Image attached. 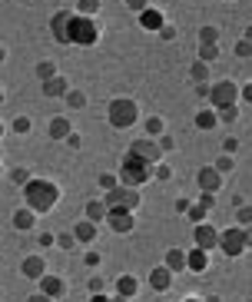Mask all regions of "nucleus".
I'll list each match as a JSON object with an SVG mask.
<instances>
[{
	"label": "nucleus",
	"instance_id": "nucleus-10",
	"mask_svg": "<svg viewBox=\"0 0 252 302\" xmlns=\"http://www.w3.org/2000/svg\"><path fill=\"white\" fill-rule=\"evenodd\" d=\"M106 219H110V226L116 229V233H130V229H133V216L126 213V209H110Z\"/></svg>",
	"mask_w": 252,
	"mask_h": 302
},
{
	"label": "nucleus",
	"instance_id": "nucleus-4",
	"mask_svg": "<svg viewBox=\"0 0 252 302\" xmlns=\"http://www.w3.org/2000/svg\"><path fill=\"white\" fill-rule=\"evenodd\" d=\"M106 202H110V209H136L140 206V196H136V190H130V186H116V190H110V196H106Z\"/></svg>",
	"mask_w": 252,
	"mask_h": 302
},
{
	"label": "nucleus",
	"instance_id": "nucleus-9",
	"mask_svg": "<svg viewBox=\"0 0 252 302\" xmlns=\"http://www.w3.org/2000/svg\"><path fill=\"white\" fill-rule=\"evenodd\" d=\"M130 153H136V156H143V159H150V163H156V159L163 156V153H159V146H153L150 140H136V143L130 146Z\"/></svg>",
	"mask_w": 252,
	"mask_h": 302
},
{
	"label": "nucleus",
	"instance_id": "nucleus-16",
	"mask_svg": "<svg viewBox=\"0 0 252 302\" xmlns=\"http://www.w3.org/2000/svg\"><path fill=\"white\" fill-rule=\"evenodd\" d=\"M140 23H143V27H150V30H163V13L146 7V10L140 13Z\"/></svg>",
	"mask_w": 252,
	"mask_h": 302
},
{
	"label": "nucleus",
	"instance_id": "nucleus-1",
	"mask_svg": "<svg viewBox=\"0 0 252 302\" xmlns=\"http://www.w3.org/2000/svg\"><path fill=\"white\" fill-rule=\"evenodd\" d=\"M27 202H30V209H37V213H47L50 206L56 202V186L50 183V179H33V183H27Z\"/></svg>",
	"mask_w": 252,
	"mask_h": 302
},
{
	"label": "nucleus",
	"instance_id": "nucleus-41",
	"mask_svg": "<svg viewBox=\"0 0 252 302\" xmlns=\"http://www.w3.org/2000/svg\"><path fill=\"white\" fill-rule=\"evenodd\" d=\"M186 302H199V299H186Z\"/></svg>",
	"mask_w": 252,
	"mask_h": 302
},
{
	"label": "nucleus",
	"instance_id": "nucleus-17",
	"mask_svg": "<svg viewBox=\"0 0 252 302\" xmlns=\"http://www.w3.org/2000/svg\"><path fill=\"white\" fill-rule=\"evenodd\" d=\"M53 34H56V40H70V17L66 13L53 17Z\"/></svg>",
	"mask_w": 252,
	"mask_h": 302
},
{
	"label": "nucleus",
	"instance_id": "nucleus-36",
	"mask_svg": "<svg viewBox=\"0 0 252 302\" xmlns=\"http://www.w3.org/2000/svg\"><path fill=\"white\" fill-rule=\"evenodd\" d=\"M130 7H136V10H146V0H130Z\"/></svg>",
	"mask_w": 252,
	"mask_h": 302
},
{
	"label": "nucleus",
	"instance_id": "nucleus-25",
	"mask_svg": "<svg viewBox=\"0 0 252 302\" xmlns=\"http://www.w3.org/2000/svg\"><path fill=\"white\" fill-rule=\"evenodd\" d=\"M189 216H193L196 223H202V219H206V206H202V202H196V206H189Z\"/></svg>",
	"mask_w": 252,
	"mask_h": 302
},
{
	"label": "nucleus",
	"instance_id": "nucleus-13",
	"mask_svg": "<svg viewBox=\"0 0 252 302\" xmlns=\"http://www.w3.org/2000/svg\"><path fill=\"white\" fill-rule=\"evenodd\" d=\"M44 272H47V266L40 256H30L23 262V276H30V279H44Z\"/></svg>",
	"mask_w": 252,
	"mask_h": 302
},
{
	"label": "nucleus",
	"instance_id": "nucleus-30",
	"mask_svg": "<svg viewBox=\"0 0 252 302\" xmlns=\"http://www.w3.org/2000/svg\"><path fill=\"white\" fill-rule=\"evenodd\" d=\"M216 169H219V173H229V169H232V156H219Z\"/></svg>",
	"mask_w": 252,
	"mask_h": 302
},
{
	"label": "nucleus",
	"instance_id": "nucleus-11",
	"mask_svg": "<svg viewBox=\"0 0 252 302\" xmlns=\"http://www.w3.org/2000/svg\"><path fill=\"white\" fill-rule=\"evenodd\" d=\"M150 286H153V289H169V286H173V269L169 266L153 269V272H150Z\"/></svg>",
	"mask_w": 252,
	"mask_h": 302
},
{
	"label": "nucleus",
	"instance_id": "nucleus-24",
	"mask_svg": "<svg viewBox=\"0 0 252 302\" xmlns=\"http://www.w3.org/2000/svg\"><path fill=\"white\" fill-rule=\"evenodd\" d=\"M196 123L202 126V130H209V126L216 123V113H209V110H202V113H199V116H196Z\"/></svg>",
	"mask_w": 252,
	"mask_h": 302
},
{
	"label": "nucleus",
	"instance_id": "nucleus-22",
	"mask_svg": "<svg viewBox=\"0 0 252 302\" xmlns=\"http://www.w3.org/2000/svg\"><path fill=\"white\" fill-rule=\"evenodd\" d=\"M116 286H120V296H126V299H130L133 292L140 289V282L133 279V276H120V282H116Z\"/></svg>",
	"mask_w": 252,
	"mask_h": 302
},
{
	"label": "nucleus",
	"instance_id": "nucleus-27",
	"mask_svg": "<svg viewBox=\"0 0 252 302\" xmlns=\"http://www.w3.org/2000/svg\"><path fill=\"white\" fill-rule=\"evenodd\" d=\"M206 77H209V73H206V63H196V67H193V80L199 83V80H206Z\"/></svg>",
	"mask_w": 252,
	"mask_h": 302
},
{
	"label": "nucleus",
	"instance_id": "nucleus-18",
	"mask_svg": "<svg viewBox=\"0 0 252 302\" xmlns=\"http://www.w3.org/2000/svg\"><path fill=\"white\" fill-rule=\"evenodd\" d=\"M40 289H44L47 296H60V292H63V279H56V276H44V279H40Z\"/></svg>",
	"mask_w": 252,
	"mask_h": 302
},
{
	"label": "nucleus",
	"instance_id": "nucleus-29",
	"mask_svg": "<svg viewBox=\"0 0 252 302\" xmlns=\"http://www.w3.org/2000/svg\"><path fill=\"white\" fill-rule=\"evenodd\" d=\"M100 186H103V190H116V176H110V173L100 176Z\"/></svg>",
	"mask_w": 252,
	"mask_h": 302
},
{
	"label": "nucleus",
	"instance_id": "nucleus-37",
	"mask_svg": "<svg viewBox=\"0 0 252 302\" xmlns=\"http://www.w3.org/2000/svg\"><path fill=\"white\" fill-rule=\"evenodd\" d=\"M90 302H113V299H106V296H100V292H97V296H93Z\"/></svg>",
	"mask_w": 252,
	"mask_h": 302
},
{
	"label": "nucleus",
	"instance_id": "nucleus-20",
	"mask_svg": "<svg viewBox=\"0 0 252 302\" xmlns=\"http://www.w3.org/2000/svg\"><path fill=\"white\" fill-rule=\"evenodd\" d=\"M103 216H110V209H106V202H87V219L100 223Z\"/></svg>",
	"mask_w": 252,
	"mask_h": 302
},
{
	"label": "nucleus",
	"instance_id": "nucleus-21",
	"mask_svg": "<svg viewBox=\"0 0 252 302\" xmlns=\"http://www.w3.org/2000/svg\"><path fill=\"white\" fill-rule=\"evenodd\" d=\"M33 213H37V209H20V213H13V226H17V229H30Z\"/></svg>",
	"mask_w": 252,
	"mask_h": 302
},
{
	"label": "nucleus",
	"instance_id": "nucleus-7",
	"mask_svg": "<svg viewBox=\"0 0 252 302\" xmlns=\"http://www.w3.org/2000/svg\"><path fill=\"white\" fill-rule=\"evenodd\" d=\"M219 246L226 249V256H239L242 249L249 246L246 243V229H229L226 236H219Z\"/></svg>",
	"mask_w": 252,
	"mask_h": 302
},
{
	"label": "nucleus",
	"instance_id": "nucleus-35",
	"mask_svg": "<svg viewBox=\"0 0 252 302\" xmlns=\"http://www.w3.org/2000/svg\"><path fill=\"white\" fill-rule=\"evenodd\" d=\"M27 179V169H13V183H23Z\"/></svg>",
	"mask_w": 252,
	"mask_h": 302
},
{
	"label": "nucleus",
	"instance_id": "nucleus-33",
	"mask_svg": "<svg viewBox=\"0 0 252 302\" xmlns=\"http://www.w3.org/2000/svg\"><path fill=\"white\" fill-rule=\"evenodd\" d=\"M80 7H83V10H97L100 0H80Z\"/></svg>",
	"mask_w": 252,
	"mask_h": 302
},
{
	"label": "nucleus",
	"instance_id": "nucleus-23",
	"mask_svg": "<svg viewBox=\"0 0 252 302\" xmlns=\"http://www.w3.org/2000/svg\"><path fill=\"white\" fill-rule=\"evenodd\" d=\"M70 133V123H66L63 116H56L53 123H50V136H56V140H60V136H66Z\"/></svg>",
	"mask_w": 252,
	"mask_h": 302
},
{
	"label": "nucleus",
	"instance_id": "nucleus-19",
	"mask_svg": "<svg viewBox=\"0 0 252 302\" xmlns=\"http://www.w3.org/2000/svg\"><path fill=\"white\" fill-rule=\"evenodd\" d=\"M166 266L173 269V272L186 269V252H179V249H169V252H166Z\"/></svg>",
	"mask_w": 252,
	"mask_h": 302
},
{
	"label": "nucleus",
	"instance_id": "nucleus-8",
	"mask_svg": "<svg viewBox=\"0 0 252 302\" xmlns=\"http://www.w3.org/2000/svg\"><path fill=\"white\" fill-rule=\"evenodd\" d=\"M196 246H199V249H212V246H219V233H216L212 226L199 223V226H196Z\"/></svg>",
	"mask_w": 252,
	"mask_h": 302
},
{
	"label": "nucleus",
	"instance_id": "nucleus-12",
	"mask_svg": "<svg viewBox=\"0 0 252 302\" xmlns=\"http://www.w3.org/2000/svg\"><path fill=\"white\" fill-rule=\"evenodd\" d=\"M219 169H212V166H206V169H199V186H202V190L206 193H216L219 190Z\"/></svg>",
	"mask_w": 252,
	"mask_h": 302
},
{
	"label": "nucleus",
	"instance_id": "nucleus-15",
	"mask_svg": "<svg viewBox=\"0 0 252 302\" xmlns=\"http://www.w3.org/2000/svg\"><path fill=\"white\" fill-rule=\"evenodd\" d=\"M73 236H77L80 243H90V239L97 236V223H93V219H83V223H77V226H73Z\"/></svg>",
	"mask_w": 252,
	"mask_h": 302
},
{
	"label": "nucleus",
	"instance_id": "nucleus-2",
	"mask_svg": "<svg viewBox=\"0 0 252 302\" xmlns=\"http://www.w3.org/2000/svg\"><path fill=\"white\" fill-rule=\"evenodd\" d=\"M123 183L126 186H140V183H146V179L153 176V166H150V159H143L136 156V153H130L126 156V163H123Z\"/></svg>",
	"mask_w": 252,
	"mask_h": 302
},
{
	"label": "nucleus",
	"instance_id": "nucleus-34",
	"mask_svg": "<svg viewBox=\"0 0 252 302\" xmlns=\"http://www.w3.org/2000/svg\"><path fill=\"white\" fill-rule=\"evenodd\" d=\"M27 302H50V296H47V292H37V296H30Z\"/></svg>",
	"mask_w": 252,
	"mask_h": 302
},
{
	"label": "nucleus",
	"instance_id": "nucleus-39",
	"mask_svg": "<svg viewBox=\"0 0 252 302\" xmlns=\"http://www.w3.org/2000/svg\"><path fill=\"white\" fill-rule=\"evenodd\" d=\"M113 302H126V296H116V299H113Z\"/></svg>",
	"mask_w": 252,
	"mask_h": 302
},
{
	"label": "nucleus",
	"instance_id": "nucleus-32",
	"mask_svg": "<svg viewBox=\"0 0 252 302\" xmlns=\"http://www.w3.org/2000/svg\"><path fill=\"white\" fill-rule=\"evenodd\" d=\"M90 292H93V296L103 292V279H90Z\"/></svg>",
	"mask_w": 252,
	"mask_h": 302
},
{
	"label": "nucleus",
	"instance_id": "nucleus-5",
	"mask_svg": "<svg viewBox=\"0 0 252 302\" xmlns=\"http://www.w3.org/2000/svg\"><path fill=\"white\" fill-rule=\"evenodd\" d=\"M136 120V106L133 100H113L110 103V123L113 126H130Z\"/></svg>",
	"mask_w": 252,
	"mask_h": 302
},
{
	"label": "nucleus",
	"instance_id": "nucleus-6",
	"mask_svg": "<svg viewBox=\"0 0 252 302\" xmlns=\"http://www.w3.org/2000/svg\"><path fill=\"white\" fill-rule=\"evenodd\" d=\"M209 100L216 103L219 110H226V106H232L236 103V83H216V87H209Z\"/></svg>",
	"mask_w": 252,
	"mask_h": 302
},
{
	"label": "nucleus",
	"instance_id": "nucleus-31",
	"mask_svg": "<svg viewBox=\"0 0 252 302\" xmlns=\"http://www.w3.org/2000/svg\"><path fill=\"white\" fill-rule=\"evenodd\" d=\"M239 223H252V206H239Z\"/></svg>",
	"mask_w": 252,
	"mask_h": 302
},
{
	"label": "nucleus",
	"instance_id": "nucleus-26",
	"mask_svg": "<svg viewBox=\"0 0 252 302\" xmlns=\"http://www.w3.org/2000/svg\"><path fill=\"white\" fill-rule=\"evenodd\" d=\"M146 130H150V133H163V120H159V116H153V120H150V123H146Z\"/></svg>",
	"mask_w": 252,
	"mask_h": 302
},
{
	"label": "nucleus",
	"instance_id": "nucleus-38",
	"mask_svg": "<svg viewBox=\"0 0 252 302\" xmlns=\"http://www.w3.org/2000/svg\"><path fill=\"white\" fill-rule=\"evenodd\" d=\"M242 97H246V100H252V83H249L246 90H242Z\"/></svg>",
	"mask_w": 252,
	"mask_h": 302
},
{
	"label": "nucleus",
	"instance_id": "nucleus-40",
	"mask_svg": "<svg viewBox=\"0 0 252 302\" xmlns=\"http://www.w3.org/2000/svg\"><path fill=\"white\" fill-rule=\"evenodd\" d=\"M246 37H249V40H252V27H249V30H246Z\"/></svg>",
	"mask_w": 252,
	"mask_h": 302
},
{
	"label": "nucleus",
	"instance_id": "nucleus-28",
	"mask_svg": "<svg viewBox=\"0 0 252 302\" xmlns=\"http://www.w3.org/2000/svg\"><path fill=\"white\" fill-rule=\"evenodd\" d=\"M56 243H60V246H63V249H73V246H77V236H60V239H56Z\"/></svg>",
	"mask_w": 252,
	"mask_h": 302
},
{
	"label": "nucleus",
	"instance_id": "nucleus-3",
	"mask_svg": "<svg viewBox=\"0 0 252 302\" xmlns=\"http://www.w3.org/2000/svg\"><path fill=\"white\" fill-rule=\"evenodd\" d=\"M97 23L90 17H70V44H97Z\"/></svg>",
	"mask_w": 252,
	"mask_h": 302
},
{
	"label": "nucleus",
	"instance_id": "nucleus-14",
	"mask_svg": "<svg viewBox=\"0 0 252 302\" xmlns=\"http://www.w3.org/2000/svg\"><path fill=\"white\" fill-rule=\"evenodd\" d=\"M186 266L189 269H193V272H202V269H206L209 266V256H206V249H193V252H189V256H186Z\"/></svg>",
	"mask_w": 252,
	"mask_h": 302
}]
</instances>
